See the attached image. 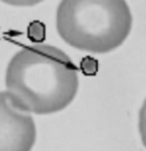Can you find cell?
<instances>
[{"label": "cell", "mask_w": 146, "mask_h": 151, "mask_svg": "<svg viewBox=\"0 0 146 151\" xmlns=\"http://www.w3.org/2000/svg\"><path fill=\"white\" fill-rule=\"evenodd\" d=\"M29 35L31 39L33 40H41L45 36V28L40 22H33L30 29H29Z\"/></svg>", "instance_id": "5b68a950"}, {"label": "cell", "mask_w": 146, "mask_h": 151, "mask_svg": "<svg viewBox=\"0 0 146 151\" xmlns=\"http://www.w3.org/2000/svg\"><path fill=\"white\" fill-rule=\"evenodd\" d=\"M138 128H139V134H140V139L146 148V100L140 108L139 111V122H138Z\"/></svg>", "instance_id": "277c9868"}, {"label": "cell", "mask_w": 146, "mask_h": 151, "mask_svg": "<svg viewBox=\"0 0 146 151\" xmlns=\"http://www.w3.org/2000/svg\"><path fill=\"white\" fill-rule=\"evenodd\" d=\"M36 139L33 118L13 103L7 92H0V151H27Z\"/></svg>", "instance_id": "3957f363"}, {"label": "cell", "mask_w": 146, "mask_h": 151, "mask_svg": "<svg viewBox=\"0 0 146 151\" xmlns=\"http://www.w3.org/2000/svg\"><path fill=\"white\" fill-rule=\"evenodd\" d=\"M6 88L18 109L36 114L64 110L78 93V69L63 50L36 45L17 52L6 70Z\"/></svg>", "instance_id": "6da1fadb"}, {"label": "cell", "mask_w": 146, "mask_h": 151, "mask_svg": "<svg viewBox=\"0 0 146 151\" xmlns=\"http://www.w3.org/2000/svg\"><path fill=\"white\" fill-rule=\"evenodd\" d=\"M2 2L11 5V6H17V7H29V6H34L36 4H40L44 0H1Z\"/></svg>", "instance_id": "8992f818"}, {"label": "cell", "mask_w": 146, "mask_h": 151, "mask_svg": "<svg viewBox=\"0 0 146 151\" xmlns=\"http://www.w3.org/2000/svg\"><path fill=\"white\" fill-rule=\"evenodd\" d=\"M132 16L126 0H62L56 13L57 32L72 47L105 54L128 38Z\"/></svg>", "instance_id": "7a4b0ae2"}]
</instances>
